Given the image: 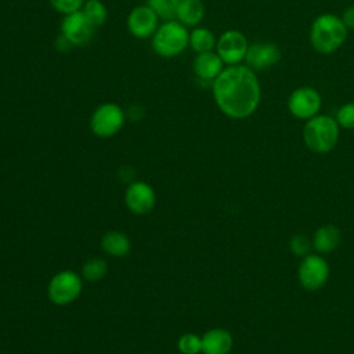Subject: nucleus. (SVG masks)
I'll list each match as a JSON object with an SVG mask.
<instances>
[{"label": "nucleus", "instance_id": "16", "mask_svg": "<svg viewBox=\"0 0 354 354\" xmlns=\"http://www.w3.org/2000/svg\"><path fill=\"white\" fill-rule=\"evenodd\" d=\"M340 239H342L340 230L333 224H325L317 228V231L313 235L311 243L317 253L326 254L337 249Z\"/></svg>", "mask_w": 354, "mask_h": 354}, {"label": "nucleus", "instance_id": "1", "mask_svg": "<svg viewBox=\"0 0 354 354\" xmlns=\"http://www.w3.org/2000/svg\"><path fill=\"white\" fill-rule=\"evenodd\" d=\"M217 108L231 119L252 116L261 100V86L256 72L248 65H228L213 80Z\"/></svg>", "mask_w": 354, "mask_h": 354}, {"label": "nucleus", "instance_id": "26", "mask_svg": "<svg viewBox=\"0 0 354 354\" xmlns=\"http://www.w3.org/2000/svg\"><path fill=\"white\" fill-rule=\"evenodd\" d=\"M84 3L86 0H50L53 8L64 15L82 11Z\"/></svg>", "mask_w": 354, "mask_h": 354}, {"label": "nucleus", "instance_id": "23", "mask_svg": "<svg viewBox=\"0 0 354 354\" xmlns=\"http://www.w3.org/2000/svg\"><path fill=\"white\" fill-rule=\"evenodd\" d=\"M177 348L181 354H199L202 353V336L184 333L177 340Z\"/></svg>", "mask_w": 354, "mask_h": 354}, {"label": "nucleus", "instance_id": "10", "mask_svg": "<svg viewBox=\"0 0 354 354\" xmlns=\"http://www.w3.org/2000/svg\"><path fill=\"white\" fill-rule=\"evenodd\" d=\"M281 59V50L272 41H256L249 44L245 57L246 65L256 71H266Z\"/></svg>", "mask_w": 354, "mask_h": 354}, {"label": "nucleus", "instance_id": "27", "mask_svg": "<svg viewBox=\"0 0 354 354\" xmlns=\"http://www.w3.org/2000/svg\"><path fill=\"white\" fill-rule=\"evenodd\" d=\"M343 24L346 25L347 29H354V4L348 6L344 11H343V15L340 17Z\"/></svg>", "mask_w": 354, "mask_h": 354}, {"label": "nucleus", "instance_id": "20", "mask_svg": "<svg viewBox=\"0 0 354 354\" xmlns=\"http://www.w3.org/2000/svg\"><path fill=\"white\" fill-rule=\"evenodd\" d=\"M82 12L93 28L101 26L106 19V7L101 0H86Z\"/></svg>", "mask_w": 354, "mask_h": 354}, {"label": "nucleus", "instance_id": "8", "mask_svg": "<svg viewBox=\"0 0 354 354\" xmlns=\"http://www.w3.org/2000/svg\"><path fill=\"white\" fill-rule=\"evenodd\" d=\"M124 123L123 109L113 104L105 102L100 105L90 118V129L98 137H112L115 136Z\"/></svg>", "mask_w": 354, "mask_h": 354}, {"label": "nucleus", "instance_id": "12", "mask_svg": "<svg viewBox=\"0 0 354 354\" xmlns=\"http://www.w3.org/2000/svg\"><path fill=\"white\" fill-rule=\"evenodd\" d=\"M158 21L159 17L151 7L147 4L137 6L127 17V29L134 37L147 39L153 36L155 30L158 29Z\"/></svg>", "mask_w": 354, "mask_h": 354}, {"label": "nucleus", "instance_id": "19", "mask_svg": "<svg viewBox=\"0 0 354 354\" xmlns=\"http://www.w3.org/2000/svg\"><path fill=\"white\" fill-rule=\"evenodd\" d=\"M216 37L213 35V32L207 28H195L191 33H189V39H188V46L195 51V53H206V51H213V48L216 47Z\"/></svg>", "mask_w": 354, "mask_h": 354}, {"label": "nucleus", "instance_id": "4", "mask_svg": "<svg viewBox=\"0 0 354 354\" xmlns=\"http://www.w3.org/2000/svg\"><path fill=\"white\" fill-rule=\"evenodd\" d=\"M189 33L187 28L177 19L166 21L155 30L152 36L153 51L165 58L178 55L188 46Z\"/></svg>", "mask_w": 354, "mask_h": 354}, {"label": "nucleus", "instance_id": "3", "mask_svg": "<svg viewBox=\"0 0 354 354\" xmlns=\"http://www.w3.org/2000/svg\"><path fill=\"white\" fill-rule=\"evenodd\" d=\"M340 126L336 119L329 115H317L308 120L303 127V141L306 147L315 153L330 152L339 140Z\"/></svg>", "mask_w": 354, "mask_h": 354}, {"label": "nucleus", "instance_id": "21", "mask_svg": "<svg viewBox=\"0 0 354 354\" xmlns=\"http://www.w3.org/2000/svg\"><path fill=\"white\" fill-rule=\"evenodd\" d=\"M106 271H108V264L101 257L88 259L82 267L83 278L86 281H90V282H95V281L102 279L105 277Z\"/></svg>", "mask_w": 354, "mask_h": 354}, {"label": "nucleus", "instance_id": "7", "mask_svg": "<svg viewBox=\"0 0 354 354\" xmlns=\"http://www.w3.org/2000/svg\"><path fill=\"white\" fill-rule=\"evenodd\" d=\"M286 105L292 116L300 120H308L319 113L322 98L317 88L301 86L290 93Z\"/></svg>", "mask_w": 354, "mask_h": 354}, {"label": "nucleus", "instance_id": "17", "mask_svg": "<svg viewBox=\"0 0 354 354\" xmlns=\"http://www.w3.org/2000/svg\"><path fill=\"white\" fill-rule=\"evenodd\" d=\"M205 11L202 0H180L176 19L184 26H196L202 22Z\"/></svg>", "mask_w": 354, "mask_h": 354}, {"label": "nucleus", "instance_id": "24", "mask_svg": "<svg viewBox=\"0 0 354 354\" xmlns=\"http://www.w3.org/2000/svg\"><path fill=\"white\" fill-rule=\"evenodd\" d=\"M289 248H290V252L297 256V257H304L310 253L311 248H313V243L311 241L308 239L307 235L304 234H295L290 241H289Z\"/></svg>", "mask_w": 354, "mask_h": 354}, {"label": "nucleus", "instance_id": "13", "mask_svg": "<svg viewBox=\"0 0 354 354\" xmlns=\"http://www.w3.org/2000/svg\"><path fill=\"white\" fill-rule=\"evenodd\" d=\"M155 191L145 181L131 183L124 192V203L136 214H147L155 206Z\"/></svg>", "mask_w": 354, "mask_h": 354}, {"label": "nucleus", "instance_id": "14", "mask_svg": "<svg viewBox=\"0 0 354 354\" xmlns=\"http://www.w3.org/2000/svg\"><path fill=\"white\" fill-rule=\"evenodd\" d=\"M232 335L223 328H213L202 335L203 354H228L232 350Z\"/></svg>", "mask_w": 354, "mask_h": 354}, {"label": "nucleus", "instance_id": "2", "mask_svg": "<svg viewBox=\"0 0 354 354\" xmlns=\"http://www.w3.org/2000/svg\"><path fill=\"white\" fill-rule=\"evenodd\" d=\"M347 28L335 14L318 15L310 28V43L319 54H330L340 48L347 37Z\"/></svg>", "mask_w": 354, "mask_h": 354}, {"label": "nucleus", "instance_id": "22", "mask_svg": "<svg viewBox=\"0 0 354 354\" xmlns=\"http://www.w3.org/2000/svg\"><path fill=\"white\" fill-rule=\"evenodd\" d=\"M178 3L180 0H147V6L151 7L155 14L165 21L176 19Z\"/></svg>", "mask_w": 354, "mask_h": 354}, {"label": "nucleus", "instance_id": "28", "mask_svg": "<svg viewBox=\"0 0 354 354\" xmlns=\"http://www.w3.org/2000/svg\"><path fill=\"white\" fill-rule=\"evenodd\" d=\"M176 354H181V353H176Z\"/></svg>", "mask_w": 354, "mask_h": 354}, {"label": "nucleus", "instance_id": "5", "mask_svg": "<svg viewBox=\"0 0 354 354\" xmlns=\"http://www.w3.org/2000/svg\"><path fill=\"white\" fill-rule=\"evenodd\" d=\"M300 285L307 290H318L328 282L329 264L319 253H308L301 257L297 267Z\"/></svg>", "mask_w": 354, "mask_h": 354}, {"label": "nucleus", "instance_id": "11", "mask_svg": "<svg viewBox=\"0 0 354 354\" xmlns=\"http://www.w3.org/2000/svg\"><path fill=\"white\" fill-rule=\"evenodd\" d=\"M94 29L95 28L91 26L82 11L65 15L61 24V35L69 40L72 46H83L88 43Z\"/></svg>", "mask_w": 354, "mask_h": 354}, {"label": "nucleus", "instance_id": "15", "mask_svg": "<svg viewBox=\"0 0 354 354\" xmlns=\"http://www.w3.org/2000/svg\"><path fill=\"white\" fill-rule=\"evenodd\" d=\"M194 73L202 80H214L224 69V62L214 51L199 53L192 62Z\"/></svg>", "mask_w": 354, "mask_h": 354}, {"label": "nucleus", "instance_id": "9", "mask_svg": "<svg viewBox=\"0 0 354 354\" xmlns=\"http://www.w3.org/2000/svg\"><path fill=\"white\" fill-rule=\"evenodd\" d=\"M248 39L236 29H228L221 33L216 43V53L227 65H238L245 59L248 53Z\"/></svg>", "mask_w": 354, "mask_h": 354}, {"label": "nucleus", "instance_id": "6", "mask_svg": "<svg viewBox=\"0 0 354 354\" xmlns=\"http://www.w3.org/2000/svg\"><path fill=\"white\" fill-rule=\"evenodd\" d=\"M82 288V278L71 270H64L51 278L47 295L54 304L66 306L79 297Z\"/></svg>", "mask_w": 354, "mask_h": 354}, {"label": "nucleus", "instance_id": "18", "mask_svg": "<svg viewBox=\"0 0 354 354\" xmlns=\"http://www.w3.org/2000/svg\"><path fill=\"white\" fill-rule=\"evenodd\" d=\"M101 248L111 256L123 257L126 256L130 249L131 243L126 234L120 231H108L101 236Z\"/></svg>", "mask_w": 354, "mask_h": 354}, {"label": "nucleus", "instance_id": "25", "mask_svg": "<svg viewBox=\"0 0 354 354\" xmlns=\"http://www.w3.org/2000/svg\"><path fill=\"white\" fill-rule=\"evenodd\" d=\"M335 119L340 127L354 130V102H347L342 105L337 109Z\"/></svg>", "mask_w": 354, "mask_h": 354}]
</instances>
